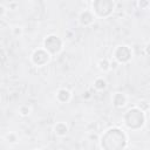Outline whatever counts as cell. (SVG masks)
Returning a JSON list of instances; mask_svg holds the SVG:
<instances>
[{
  "label": "cell",
  "instance_id": "6da1fadb",
  "mask_svg": "<svg viewBox=\"0 0 150 150\" xmlns=\"http://www.w3.org/2000/svg\"><path fill=\"white\" fill-rule=\"evenodd\" d=\"M100 148L104 150H123L129 145V138L124 129L110 127L103 131L100 139Z\"/></svg>",
  "mask_w": 150,
  "mask_h": 150
},
{
  "label": "cell",
  "instance_id": "7a4b0ae2",
  "mask_svg": "<svg viewBox=\"0 0 150 150\" xmlns=\"http://www.w3.org/2000/svg\"><path fill=\"white\" fill-rule=\"evenodd\" d=\"M124 127L131 131L141 130L146 123V112L139 109L137 105L129 108L122 116Z\"/></svg>",
  "mask_w": 150,
  "mask_h": 150
},
{
  "label": "cell",
  "instance_id": "3957f363",
  "mask_svg": "<svg viewBox=\"0 0 150 150\" xmlns=\"http://www.w3.org/2000/svg\"><path fill=\"white\" fill-rule=\"evenodd\" d=\"M96 18L105 19L109 18L115 11V1L114 0H93L91 9Z\"/></svg>",
  "mask_w": 150,
  "mask_h": 150
},
{
  "label": "cell",
  "instance_id": "277c9868",
  "mask_svg": "<svg viewBox=\"0 0 150 150\" xmlns=\"http://www.w3.org/2000/svg\"><path fill=\"white\" fill-rule=\"evenodd\" d=\"M42 48H45L50 55L60 54L63 48V40L56 34H49L43 39Z\"/></svg>",
  "mask_w": 150,
  "mask_h": 150
},
{
  "label": "cell",
  "instance_id": "5b68a950",
  "mask_svg": "<svg viewBox=\"0 0 150 150\" xmlns=\"http://www.w3.org/2000/svg\"><path fill=\"white\" fill-rule=\"evenodd\" d=\"M112 59L118 64H127L132 60V49L127 45H120L112 50Z\"/></svg>",
  "mask_w": 150,
  "mask_h": 150
},
{
  "label": "cell",
  "instance_id": "8992f818",
  "mask_svg": "<svg viewBox=\"0 0 150 150\" xmlns=\"http://www.w3.org/2000/svg\"><path fill=\"white\" fill-rule=\"evenodd\" d=\"M52 55L45 49V48H38L35 49L30 55V61L35 67H43L47 63H49Z\"/></svg>",
  "mask_w": 150,
  "mask_h": 150
},
{
  "label": "cell",
  "instance_id": "52a82bcc",
  "mask_svg": "<svg viewBox=\"0 0 150 150\" xmlns=\"http://www.w3.org/2000/svg\"><path fill=\"white\" fill-rule=\"evenodd\" d=\"M77 20H79L80 26H82V27H90L91 25H94V22L96 20V16L94 15V13L90 9H84V11L80 12Z\"/></svg>",
  "mask_w": 150,
  "mask_h": 150
},
{
  "label": "cell",
  "instance_id": "ba28073f",
  "mask_svg": "<svg viewBox=\"0 0 150 150\" xmlns=\"http://www.w3.org/2000/svg\"><path fill=\"white\" fill-rule=\"evenodd\" d=\"M111 103L116 109H122L127 105L128 103V96L124 93L121 91H116L112 94L111 96Z\"/></svg>",
  "mask_w": 150,
  "mask_h": 150
},
{
  "label": "cell",
  "instance_id": "9c48e42d",
  "mask_svg": "<svg viewBox=\"0 0 150 150\" xmlns=\"http://www.w3.org/2000/svg\"><path fill=\"white\" fill-rule=\"evenodd\" d=\"M71 91L67 88H60L57 89L56 94H55V100L60 103V104H66L68 102H70L71 100Z\"/></svg>",
  "mask_w": 150,
  "mask_h": 150
},
{
  "label": "cell",
  "instance_id": "30bf717a",
  "mask_svg": "<svg viewBox=\"0 0 150 150\" xmlns=\"http://www.w3.org/2000/svg\"><path fill=\"white\" fill-rule=\"evenodd\" d=\"M53 131H54V134H55L57 137H64V136L68 134V131H69V127H68V124H67L66 122L60 121V122H56V123L54 124Z\"/></svg>",
  "mask_w": 150,
  "mask_h": 150
},
{
  "label": "cell",
  "instance_id": "8fae6325",
  "mask_svg": "<svg viewBox=\"0 0 150 150\" xmlns=\"http://www.w3.org/2000/svg\"><path fill=\"white\" fill-rule=\"evenodd\" d=\"M93 87H94V89L95 90H97V91H103V90H105L107 89V87H108V82L105 81V79H103V77H96L95 80H94V82H93Z\"/></svg>",
  "mask_w": 150,
  "mask_h": 150
},
{
  "label": "cell",
  "instance_id": "7c38bea8",
  "mask_svg": "<svg viewBox=\"0 0 150 150\" xmlns=\"http://www.w3.org/2000/svg\"><path fill=\"white\" fill-rule=\"evenodd\" d=\"M97 67L102 73H108L111 69V64H110V61L108 59H101L97 62Z\"/></svg>",
  "mask_w": 150,
  "mask_h": 150
},
{
  "label": "cell",
  "instance_id": "4fadbf2b",
  "mask_svg": "<svg viewBox=\"0 0 150 150\" xmlns=\"http://www.w3.org/2000/svg\"><path fill=\"white\" fill-rule=\"evenodd\" d=\"M18 111H19V115H20V116H22V117H28V116L30 115V112H32V108H30V105H28V104H21V105L19 107Z\"/></svg>",
  "mask_w": 150,
  "mask_h": 150
},
{
  "label": "cell",
  "instance_id": "5bb4252c",
  "mask_svg": "<svg viewBox=\"0 0 150 150\" xmlns=\"http://www.w3.org/2000/svg\"><path fill=\"white\" fill-rule=\"evenodd\" d=\"M6 141L8 143H11V144H15V143L19 142V137H18V135L15 132H9V134L6 135Z\"/></svg>",
  "mask_w": 150,
  "mask_h": 150
},
{
  "label": "cell",
  "instance_id": "9a60e30c",
  "mask_svg": "<svg viewBox=\"0 0 150 150\" xmlns=\"http://www.w3.org/2000/svg\"><path fill=\"white\" fill-rule=\"evenodd\" d=\"M12 34H13L15 38H19V36H21V35L23 34V28L20 27V26H15V27L12 28Z\"/></svg>",
  "mask_w": 150,
  "mask_h": 150
},
{
  "label": "cell",
  "instance_id": "2e32d148",
  "mask_svg": "<svg viewBox=\"0 0 150 150\" xmlns=\"http://www.w3.org/2000/svg\"><path fill=\"white\" fill-rule=\"evenodd\" d=\"M137 107H138L139 109H142L143 111H145V112L149 111V103H148L146 101H141L139 104H137Z\"/></svg>",
  "mask_w": 150,
  "mask_h": 150
},
{
  "label": "cell",
  "instance_id": "e0dca14e",
  "mask_svg": "<svg viewBox=\"0 0 150 150\" xmlns=\"http://www.w3.org/2000/svg\"><path fill=\"white\" fill-rule=\"evenodd\" d=\"M149 6V1L148 0H138V7L141 9H146Z\"/></svg>",
  "mask_w": 150,
  "mask_h": 150
},
{
  "label": "cell",
  "instance_id": "ac0fdd59",
  "mask_svg": "<svg viewBox=\"0 0 150 150\" xmlns=\"http://www.w3.org/2000/svg\"><path fill=\"white\" fill-rule=\"evenodd\" d=\"M5 14H6V7L4 5H0V18L5 16Z\"/></svg>",
  "mask_w": 150,
  "mask_h": 150
},
{
  "label": "cell",
  "instance_id": "d6986e66",
  "mask_svg": "<svg viewBox=\"0 0 150 150\" xmlns=\"http://www.w3.org/2000/svg\"><path fill=\"white\" fill-rule=\"evenodd\" d=\"M148 48H149V45L145 46V55H149V52H148Z\"/></svg>",
  "mask_w": 150,
  "mask_h": 150
},
{
  "label": "cell",
  "instance_id": "ffe728a7",
  "mask_svg": "<svg viewBox=\"0 0 150 150\" xmlns=\"http://www.w3.org/2000/svg\"><path fill=\"white\" fill-rule=\"evenodd\" d=\"M82 1H86V2H91L93 0H82Z\"/></svg>",
  "mask_w": 150,
  "mask_h": 150
}]
</instances>
